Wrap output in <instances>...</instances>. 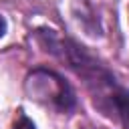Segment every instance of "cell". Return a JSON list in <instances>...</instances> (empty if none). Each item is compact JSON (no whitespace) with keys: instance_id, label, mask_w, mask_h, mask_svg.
<instances>
[{"instance_id":"obj_1","label":"cell","mask_w":129,"mask_h":129,"mask_svg":"<svg viewBox=\"0 0 129 129\" xmlns=\"http://www.w3.org/2000/svg\"><path fill=\"white\" fill-rule=\"evenodd\" d=\"M28 83H32V95L40 101L50 103L52 107L67 111L75 105V95L69 87V83H64L58 75L50 73V71H34L28 79Z\"/></svg>"},{"instance_id":"obj_2","label":"cell","mask_w":129,"mask_h":129,"mask_svg":"<svg viewBox=\"0 0 129 129\" xmlns=\"http://www.w3.org/2000/svg\"><path fill=\"white\" fill-rule=\"evenodd\" d=\"M111 101H113V107L119 113L125 129H129V91L127 89H115L111 95Z\"/></svg>"},{"instance_id":"obj_3","label":"cell","mask_w":129,"mask_h":129,"mask_svg":"<svg viewBox=\"0 0 129 129\" xmlns=\"http://www.w3.org/2000/svg\"><path fill=\"white\" fill-rule=\"evenodd\" d=\"M10 129H36V127H34V123H32L24 113H20V115L16 117V121L12 123V127H10Z\"/></svg>"},{"instance_id":"obj_4","label":"cell","mask_w":129,"mask_h":129,"mask_svg":"<svg viewBox=\"0 0 129 129\" xmlns=\"http://www.w3.org/2000/svg\"><path fill=\"white\" fill-rule=\"evenodd\" d=\"M4 32H6V20L0 16V36H4Z\"/></svg>"}]
</instances>
